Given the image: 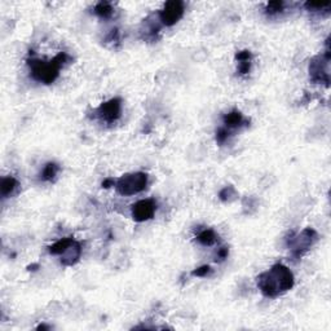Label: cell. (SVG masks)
<instances>
[{"instance_id":"9c48e42d","label":"cell","mask_w":331,"mask_h":331,"mask_svg":"<svg viewBox=\"0 0 331 331\" xmlns=\"http://www.w3.org/2000/svg\"><path fill=\"white\" fill-rule=\"evenodd\" d=\"M82 251H83V248H82L81 243L78 241H74L72 245L60 255L61 264L65 267L75 266V264L79 261V259H81Z\"/></svg>"},{"instance_id":"9a60e30c","label":"cell","mask_w":331,"mask_h":331,"mask_svg":"<svg viewBox=\"0 0 331 331\" xmlns=\"http://www.w3.org/2000/svg\"><path fill=\"white\" fill-rule=\"evenodd\" d=\"M58 172H60V166L54 163V162H49V163L45 164L44 168H43L42 173H40V177H42V180H44V181H53L57 175H58Z\"/></svg>"},{"instance_id":"7a4b0ae2","label":"cell","mask_w":331,"mask_h":331,"mask_svg":"<svg viewBox=\"0 0 331 331\" xmlns=\"http://www.w3.org/2000/svg\"><path fill=\"white\" fill-rule=\"evenodd\" d=\"M69 60V56L65 52L57 54L52 60H38V58H29L27 60V65L30 69V75L34 81L38 83L43 84H52L56 81L58 75H60V70L62 69V66L65 65Z\"/></svg>"},{"instance_id":"d6986e66","label":"cell","mask_w":331,"mask_h":331,"mask_svg":"<svg viewBox=\"0 0 331 331\" xmlns=\"http://www.w3.org/2000/svg\"><path fill=\"white\" fill-rule=\"evenodd\" d=\"M219 197H220V200L223 201V202H230V201H233L237 197V191L233 186H225V188L220 191Z\"/></svg>"},{"instance_id":"5bb4252c","label":"cell","mask_w":331,"mask_h":331,"mask_svg":"<svg viewBox=\"0 0 331 331\" xmlns=\"http://www.w3.org/2000/svg\"><path fill=\"white\" fill-rule=\"evenodd\" d=\"M197 241L203 246H212L218 241V234L215 233V230L203 229L197 234Z\"/></svg>"},{"instance_id":"277c9868","label":"cell","mask_w":331,"mask_h":331,"mask_svg":"<svg viewBox=\"0 0 331 331\" xmlns=\"http://www.w3.org/2000/svg\"><path fill=\"white\" fill-rule=\"evenodd\" d=\"M317 239H318V234L316 230L313 228H305L299 234H295V236L291 234V237L287 238V247L291 250L294 259H300L310 250Z\"/></svg>"},{"instance_id":"ba28073f","label":"cell","mask_w":331,"mask_h":331,"mask_svg":"<svg viewBox=\"0 0 331 331\" xmlns=\"http://www.w3.org/2000/svg\"><path fill=\"white\" fill-rule=\"evenodd\" d=\"M157 209H158V203L155 202V200H153V198L139 201L135 205H132V219L135 221H138V223L152 220L154 218L155 212H157Z\"/></svg>"},{"instance_id":"4fadbf2b","label":"cell","mask_w":331,"mask_h":331,"mask_svg":"<svg viewBox=\"0 0 331 331\" xmlns=\"http://www.w3.org/2000/svg\"><path fill=\"white\" fill-rule=\"evenodd\" d=\"M74 241L75 239L73 238V237H65V238H61L57 242H54L53 245L49 246V247H48V251H49V254L51 255H58V256H60L63 251L69 247Z\"/></svg>"},{"instance_id":"8fae6325","label":"cell","mask_w":331,"mask_h":331,"mask_svg":"<svg viewBox=\"0 0 331 331\" xmlns=\"http://www.w3.org/2000/svg\"><path fill=\"white\" fill-rule=\"evenodd\" d=\"M236 60L238 62L237 72L241 75H246L251 70V61H252V53L250 51H241L236 54Z\"/></svg>"},{"instance_id":"603a6c76","label":"cell","mask_w":331,"mask_h":331,"mask_svg":"<svg viewBox=\"0 0 331 331\" xmlns=\"http://www.w3.org/2000/svg\"><path fill=\"white\" fill-rule=\"evenodd\" d=\"M102 188L104 189H109L111 188V186H114L115 185V180L111 179V177H109V179H105L104 181H102Z\"/></svg>"},{"instance_id":"8992f818","label":"cell","mask_w":331,"mask_h":331,"mask_svg":"<svg viewBox=\"0 0 331 331\" xmlns=\"http://www.w3.org/2000/svg\"><path fill=\"white\" fill-rule=\"evenodd\" d=\"M96 118H99L102 123L113 124L122 115V100L119 97H114L109 101H105L95 110Z\"/></svg>"},{"instance_id":"ac0fdd59","label":"cell","mask_w":331,"mask_h":331,"mask_svg":"<svg viewBox=\"0 0 331 331\" xmlns=\"http://www.w3.org/2000/svg\"><path fill=\"white\" fill-rule=\"evenodd\" d=\"M285 11V3L284 2H271L267 4L266 7V13L269 16H275L278 13L284 12Z\"/></svg>"},{"instance_id":"44dd1931","label":"cell","mask_w":331,"mask_h":331,"mask_svg":"<svg viewBox=\"0 0 331 331\" xmlns=\"http://www.w3.org/2000/svg\"><path fill=\"white\" fill-rule=\"evenodd\" d=\"M211 273H212V268L210 266H202L191 272V275H193L194 277H200V278L209 277V276H211Z\"/></svg>"},{"instance_id":"7c38bea8","label":"cell","mask_w":331,"mask_h":331,"mask_svg":"<svg viewBox=\"0 0 331 331\" xmlns=\"http://www.w3.org/2000/svg\"><path fill=\"white\" fill-rule=\"evenodd\" d=\"M20 186V182L16 177L13 176H6L2 179V184H0V194L3 198H9L17 190Z\"/></svg>"},{"instance_id":"30bf717a","label":"cell","mask_w":331,"mask_h":331,"mask_svg":"<svg viewBox=\"0 0 331 331\" xmlns=\"http://www.w3.org/2000/svg\"><path fill=\"white\" fill-rule=\"evenodd\" d=\"M224 127L227 129H237L241 128L243 125H247V120L245 119L243 114L239 110H232L228 114H225L223 118Z\"/></svg>"},{"instance_id":"e0dca14e","label":"cell","mask_w":331,"mask_h":331,"mask_svg":"<svg viewBox=\"0 0 331 331\" xmlns=\"http://www.w3.org/2000/svg\"><path fill=\"white\" fill-rule=\"evenodd\" d=\"M305 8L309 11V12H328L331 8L330 2H326V3H316V2H308L304 4Z\"/></svg>"},{"instance_id":"2e32d148","label":"cell","mask_w":331,"mask_h":331,"mask_svg":"<svg viewBox=\"0 0 331 331\" xmlns=\"http://www.w3.org/2000/svg\"><path fill=\"white\" fill-rule=\"evenodd\" d=\"M95 15L97 17L102 18V20H108L113 16L114 8L110 3H106V2H101V3H97L95 6Z\"/></svg>"},{"instance_id":"52a82bcc","label":"cell","mask_w":331,"mask_h":331,"mask_svg":"<svg viewBox=\"0 0 331 331\" xmlns=\"http://www.w3.org/2000/svg\"><path fill=\"white\" fill-rule=\"evenodd\" d=\"M330 58L323 56H316L309 63V77L313 83H322L328 87L330 83V73H328Z\"/></svg>"},{"instance_id":"7402d4cb","label":"cell","mask_w":331,"mask_h":331,"mask_svg":"<svg viewBox=\"0 0 331 331\" xmlns=\"http://www.w3.org/2000/svg\"><path fill=\"white\" fill-rule=\"evenodd\" d=\"M228 255H229V248L228 247H220L218 248V251H216V255H215V261H224V260L227 259Z\"/></svg>"},{"instance_id":"6da1fadb","label":"cell","mask_w":331,"mask_h":331,"mask_svg":"<svg viewBox=\"0 0 331 331\" xmlns=\"http://www.w3.org/2000/svg\"><path fill=\"white\" fill-rule=\"evenodd\" d=\"M256 284L266 298L275 299L287 293L295 285L293 272L284 264H275L269 271L257 276Z\"/></svg>"},{"instance_id":"3957f363","label":"cell","mask_w":331,"mask_h":331,"mask_svg":"<svg viewBox=\"0 0 331 331\" xmlns=\"http://www.w3.org/2000/svg\"><path fill=\"white\" fill-rule=\"evenodd\" d=\"M148 185V175L145 172L125 173L115 180V189L120 195H135L145 190Z\"/></svg>"},{"instance_id":"ffe728a7","label":"cell","mask_w":331,"mask_h":331,"mask_svg":"<svg viewBox=\"0 0 331 331\" xmlns=\"http://www.w3.org/2000/svg\"><path fill=\"white\" fill-rule=\"evenodd\" d=\"M229 136H230L229 129H227L225 127H221V128H219L218 131H216L215 140H216V143L219 144V145H224V144L228 141Z\"/></svg>"},{"instance_id":"5b68a950","label":"cell","mask_w":331,"mask_h":331,"mask_svg":"<svg viewBox=\"0 0 331 331\" xmlns=\"http://www.w3.org/2000/svg\"><path fill=\"white\" fill-rule=\"evenodd\" d=\"M185 13V4L180 0H171L162 7L158 18L163 26L171 27L176 25Z\"/></svg>"}]
</instances>
